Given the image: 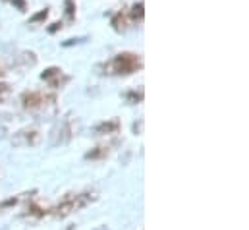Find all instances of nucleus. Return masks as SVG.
Wrapping results in <instances>:
<instances>
[{
    "mask_svg": "<svg viewBox=\"0 0 249 230\" xmlns=\"http://www.w3.org/2000/svg\"><path fill=\"white\" fill-rule=\"evenodd\" d=\"M141 68H143V60L139 55H133V53H120L112 60L99 66V70H103L101 74H107V76H127V74H135Z\"/></svg>",
    "mask_w": 249,
    "mask_h": 230,
    "instance_id": "1",
    "label": "nucleus"
},
{
    "mask_svg": "<svg viewBox=\"0 0 249 230\" xmlns=\"http://www.w3.org/2000/svg\"><path fill=\"white\" fill-rule=\"evenodd\" d=\"M97 197H99L97 192L70 193V195H66L62 201L53 209V215L58 217V219H64V217H68V215H71V213H75V211H79V209L91 205L93 201H97Z\"/></svg>",
    "mask_w": 249,
    "mask_h": 230,
    "instance_id": "2",
    "label": "nucleus"
},
{
    "mask_svg": "<svg viewBox=\"0 0 249 230\" xmlns=\"http://www.w3.org/2000/svg\"><path fill=\"white\" fill-rule=\"evenodd\" d=\"M73 134H75L73 120H71V116H66L62 122H58V126L51 134V147H58V145L70 143L71 137H73Z\"/></svg>",
    "mask_w": 249,
    "mask_h": 230,
    "instance_id": "3",
    "label": "nucleus"
},
{
    "mask_svg": "<svg viewBox=\"0 0 249 230\" xmlns=\"http://www.w3.org/2000/svg\"><path fill=\"white\" fill-rule=\"evenodd\" d=\"M49 103H54V97L43 95L39 91H29V93H23L21 95V105L29 113H37V111L45 109V105H49Z\"/></svg>",
    "mask_w": 249,
    "mask_h": 230,
    "instance_id": "4",
    "label": "nucleus"
},
{
    "mask_svg": "<svg viewBox=\"0 0 249 230\" xmlns=\"http://www.w3.org/2000/svg\"><path fill=\"white\" fill-rule=\"evenodd\" d=\"M41 141V132L37 128H23L12 135V145L16 147H35Z\"/></svg>",
    "mask_w": 249,
    "mask_h": 230,
    "instance_id": "5",
    "label": "nucleus"
},
{
    "mask_svg": "<svg viewBox=\"0 0 249 230\" xmlns=\"http://www.w3.org/2000/svg\"><path fill=\"white\" fill-rule=\"evenodd\" d=\"M41 79H45L51 87H62L64 83L70 79V77H66L62 74V70L60 68H56V66H53V68H47L43 74H41Z\"/></svg>",
    "mask_w": 249,
    "mask_h": 230,
    "instance_id": "6",
    "label": "nucleus"
},
{
    "mask_svg": "<svg viewBox=\"0 0 249 230\" xmlns=\"http://www.w3.org/2000/svg\"><path fill=\"white\" fill-rule=\"evenodd\" d=\"M118 130H120V120L118 118H110V120H105V122L95 126V134H99V135L118 134Z\"/></svg>",
    "mask_w": 249,
    "mask_h": 230,
    "instance_id": "7",
    "label": "nucleus"
},
{
    "mask_svg": "<svg viewBox=\"0 0 249 230\" xmlns=\"http://www.w3.org/2000/svg\"><path fill=\"white\" fill-rule=\"evenodd\" d=\"M108 153H110L108 147H95V149H91V151L85 153V159L87 161H99V159L108 157Z\"/></svg>",
    "mask_w": 249,
    "mask_h": 230,
    "instance_id": "8",
    "label": "nucleus"
},
{
    "mask_svg": "<svg viewBox=\"0 0 249 230\" xmlns=\"http://www.w3.org/2000/svg\"><path fill=\"white\" fill-rule=\"evenodd\" d=\"M129 16H131V19H133V21H141V19H143V16H145V4H143L141 0H139V2H135V4L131 6Z\"/></svg>",
    "mask_w": 249,
    "mask_h": 230,
    "instance_id": "9",
    "label": "nucleus"
},
{
    "mask_svg": "<svg viewBox=\"0 0 249 230\" xmlns=\"http://www.w3.org/2000/svg\"><path fill=\"white\" fill-rule=\"evenodd\" d=\"M112 27H114V31H118V33H124L125 31V25H127V21H125V16L122 12H118L114 18H112Z\"/></svg>",
    "mask_w": 249,
    "mask_h": 230,
    "instance_id": "10",
    "label": "nucleus"
},
{
    "mask_svg": "<svg viewBox=\"0 0 249 230\" xmlns=\"http://www.w3.org/2000/svg\"><path fill=\"white\" fill-rule=\"evenodd\" d=\"M143 91H127V93H124V99L127 101V103H131V105H137V103H141L143 101Z\"/></svg>",
    "mask_w": 249,
    "mask_h": 230,
    "instance_id": "11",
    "label": "nucleus"
},
{
    "mask_svg": "<svg viewBox=\"0 0 249 230\" xmlns=\"http://www.w3.org/2000/svg\"><path fill=\"white\" fill-rule=\"evenodd\" d=\"M27 215H29V217H37V219H41V217H45V215H47V211H45V209H41L39 205H29Z\"/></svg>",
    "mask_w": 249,
    "mask_h": 230,
    "instance_id": "12",
    "label": "nucleus"
},
{
    "mask_svg": "<svg viewBox=\"0 0 249 230\" xmlns=\"http://www.w3.org/2000/svg\"><path fill=\"white\" fill-rule=\"evenodd\" d=\"M47 18H49V10L45 8V10L37 12L35 16H31V18H29V23H39V21H45Z\"/></svg>",
    "mask_w": 249,
    "mask_h": 230,
    "instance_id": "13",
    "label": "nucleus"
},
{
    "mask_svg": "<svg viewBox=\"0 0 249 230\" xmlns=\"http://www.w3.org/2000/svg\"><path fill=\"white\" fill-rule=\"evenodd\" d=\"M64 6H66V16H68V19L73 21V19H75V4H73L71 0H66Z\"/></svg>",
    "mask_w": 249,
    "mask_h": 230,
    "instance_id": "14",
    "label": "nucleus"
},
{
    "mask_svg": "<svg viewBox=\"0 0 249 230\" xmlns=\"http://www.w3.org/2000/svg\"><path fill=\"white\" fill-rule=\"evenodd\" d=\"M8 95H10V85L0 81V101H4Z\"/></svg>",
    "mask_w": 249,
    "mask_h": 230,
    "instance_id": "15",
    "label": "nucleus"
},
{
    "mask_svg": "<svg viewBox=\"0 0 249 230\" xmlns=\"http://www.w3.org/2000/svg\"><path fill=\"white\" fill-rule=\"evenodd\" d=\"M85 41V37H79V39H68V41H64L62 47H71V45H77V43H83Z\"/></svg>",
    "mask_w": 249,
    "mask_h": 230,
    "instance_id": "16",
    "label": "nucleus"
},
{
    "mask_svg": "<svg viewBox=\"0 0 249 230\" xmlns=\"http://www.w3.org/2000/svg\"><path fill=\"white\" fill-rule=\"evenodd\" d=\"M10 2H12V4H16L19 12H23V10L27 8V4H25V0H10Z\"/></svg>",
    "mask_w": 249,
    "mask_h": 230,
    "instance_id": "17",
    "label": "nucleus"
},
{
    "mask_svg": "<svg viewBox=\"0 0 249 230\" xmlns=\"http://www.w3.org/2000/svg\"><path fill=\"white\" fill-rule=\"evenodd\" d=\"M58 29H62V21H56V23H53V25L49 27V33H56Z\"/></svg>",
    "mask_w": 249,
    "mask_h": 230,
    "instance_id": "18",
    "label": "nucleus"
},
{
    "mask_svg": "<svg viewBox=\"0 0 249 230\" xmlns=\"http://www.w3.org/2000/svg\"><path fill=\"white\" fill-rule=\"evenodd\" d=\"M0 76H4V72H2V68H0Z\"/></svg>",
    "mask_w": 249,
    "mask_h": 230,
    "instance_id": "19",
    "label": "nucleus"
}]
</instances>
